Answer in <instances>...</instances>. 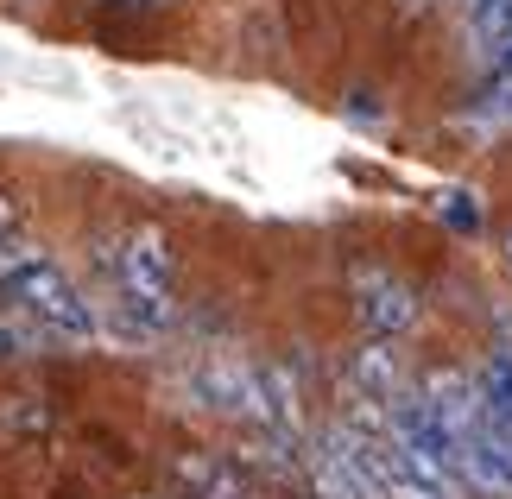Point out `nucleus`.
Instances as JSON below:
<instances>
[{
  "label": "nucleus",
  "mask_w": 512,
  "mask_h": 499,
  "mask_svg": "<svg viewBox=\"0 0 512 499\" xmlns=\"http://www.w3.org/2000/svg\"><path fill=\"white\" fill-rule=\"evenodd\" d=\"M0 304L19 310L51 342H89L95 335V304L70 285V272L45 247H26V241L0 247Z\"/></svg>",
  "instance_id": "obj_1"
},
{
  "label": "nucleus",
  "mask_w": 512,
  "mask_h": 499,
  "mask_svg": "<svg viewBox=\"0 0 512 499\" xmlns=\"http://www.w3.org/2000/svg\"><path fill=\"white\" fill-rule=\"evenodd\" d=\"M108 278H114V297H121V316L133 329H146V335H159L177 323V310H171V247H165V234L159 228H127L121 241H114L108 253Z\"/></svg>",
  "instance_id": "obj_2"
},
{
  "label": "nucleus",
  "mask_w": 512,
  "mask_h": 499,
  "mask_svg": "<svg viewBox=\"0 0 512 499\" xmlns=\"http://www.w3.org/2000/svg\"><path fill=\"white\" fill-rule=\"evenodd\" d=\"M386 436H392L399 449L418 455V462L437 474L449 493L468 487V481H462V436L449 430L437 411H430L424 392H399V398H392V405H386Z\"/></svg>",
  "instance_id": "obj_3"
},
{
  "label": "nucleus",
  "mask_w": 512,
  "mask_h": 499,
  "mask_svg": "<svg viewBox=\"0 0 512 499\" xmlns=\"http://www.w3.org/2000/svg\"><path fill=\"white\" fill-rule=\"evenodd\" d=\"M354 316H361V329L373 342H399V335L418 323V291L405 285V278L392 272H361V285H354Z\"/></svg>",
  "instance_id": "obj_4"
},
{
  "label": "nucleus",
  "mask_w": 512,
  "mask_h": 499,
  "mask_svg": "<svg viewBox=\"0 0 512 499\" xmlns=\"http://www.w3.org/2000/svg\"><path fill=\"white\" fill-rule=\"evenodd\" d=\"M424 398H430V411H437L443 417V424L449 430H456L462 436V443H468V430H475L481 424V417H487V398H481V379H468L462 367H443V373H430L424 379V386H418Z\"/></svg>",
  "instance_id": "obj_5"
},
{
  "label": "nucleus",
  "mask_w": 512,
  "mask_h": 499,
  "mask_svg": "<svg viewBox=\"0 0 512 499\" xmlns=\"http://www.w3.org/2000/svg\"><path fill=\"white\" fill-rule=\"evenodd\" d=\"M348 386H354V398H361V405H392V398L405 392V379H399V354H392V342H367L361 354H354Z\"/></svg>",
  "instance_id": "obj_6"
},
{
  "label": "nucleus",
  "mask_w": 512,
  "mask_h": 499,
  "mask_svg": "<svg viewBox=\"0 0 512 499\" xmlns=\"http://www.w3.org/2000/svg\"><path fill=\"white\" fill-rule=\"evenodd\" d=\"M462 32H468V45L494 57L506 45V32H512V0H468L462 7Z\"/></svg>",
  "instance_id": "obj_7"
},
{
  "label": "nucleus",
  "mask_w": 512,
  "mask_h": 499,
  "mask_svg": "<svg viewBox=\"0 0 512 499\" xmlns=\"http://www.w3.org/2000/svg\"><path fill=\"white\" fill-rule=\"evenodd\" d=\"M481 398H487V411H494L500 424H512V354H494V361H487Z\"/></svg>",
  "instance_id": "obj_8"
},
{
  "label": "nucleus",
  "mask_w": 512,
  "mask_h": 499,
  "mask_svg": "<svg viewBox=\"0 0 512 499\" xmlns=\"http://www.w3.org/2000/svg\"><path fill=\"white\" fill-rule=\"evenodd\" d=\"M475 121L481 127H512V76H494L475 102Z\"/></svg>",
  "instance_id": "obj_9"
},
{
  "label": "nucleus",
  "mask_w": 512,
  "mask_h": 499,
  "mask_svg": "<svg viewBox=\"0 0 512 499\" xmlns=\"http://www.w3.org/2000/svg\"><path fill=\"white\" fill-rule=\"evenodd\" d=\"M437 215H443L449 234H481V209H475V196H468V190H449L443 203H437Z\"/></svg>",
  "instance_id": "obj_10"
},
{
  "label": "nucleus",
  "mask_w": 512,
  "mask_h": 499,
  "mask_svg": "<svg viewBox=\"0 0 512 499\" xmlns=\"http://www.w3.org/2000/svg\"><path fill=\"white\" fill-rule=\"evenodd\" d=\"M209 499H234V493H228V487H215V493H209Z\"/></svg>",
  "instance_id": "obj_11"
},
{
  "label": "nucleus",
  "mask_w": 512,
  "mask_h": 499,
  "mask_svg": "<svg viewBox=\"0 0 512 499\" xmlns=\"http://www.w3.org/2000/svg\"><path fill=\"white\" fill-rule=\"evenodd\" d=\"M449 7H468V0H449Z\"/></svg>",
  "instance_id": "obj_12"
},
{
  "label": "nucleus",
  "mask_w": 512,
  "mask_h": 499,
  "mask_svg": "<svg viewBox=\"0 0 512 499\" xmlns=\"http://www.w3.org/2000/svg\"><path fill=\"white\" fill-rule=\"evenodd\" d=\"M506 253H512V234H506Z\"/></svg>",
  "instance_id": "obj_13"
},
{
  "label": "nucleus",
  "mask_w": 512,
  "mask_h": 499,
  "mask_svg": "<svg viewBox=\"0 0 512 499\" xmlns=\"http://www.w3.org/2000/svg\"><path fill=\"white\" fill-rule=\"evenodd\" d=\"M411 7H424V0H411Z\"/></svg>",
  "instance_id": "obj_14"
}]
</instances>
